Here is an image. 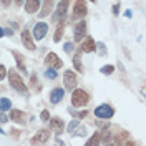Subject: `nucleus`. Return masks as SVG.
Segmentation results:
<instances>
[{
	"label": "nucleus",
	"mask_w": 146,
	"mask_h": 146,
	"mask_svg": "<svg viewBox=\"0 0 146 146\" xmlns=\"http://www.w3.org/2000/svg\"><path fill=\"white\" fill-rule=\"evenodd\" d=\"M91 2H96V0H91Z\"/></svg>",
	"instance_id": "nucleus-39"
},
{
	"label": "nucleus",
	"mask_w": 146,
	"mask_h": 146,
	"mask_svg": "<svg viewBox=\"0 0 146 146\" xmlns=\"http://www.w3.org/2000/svg\"><path fill=\"white\" fill-rule=\"evenodd\" d=\"M70 113L75 115L76 118H85V116H86V111H75V110H70Z\"/></svg>",
	"instance_id": "nucleus-26"
},
{
	"label": "nucleus",
	"mask_w": 146,
	"mask_h": 146,
	"mask_svg": "<svg viewBox=\"0 0 146 146\" xmlns=\"http://www.w3.org/2000/svg\"><path fill=\"white\" fill-rule=\"evenodd\" d=\"M80 55H82V50L75 55V58H73V65H75V68H76L78 72H83V65H82V60H80Z\"/></svg>",
	"instance_id": "nucleus-21"
},
{
	"label": "nucleus",
	"mask_w": 146,
	"mask_h": 146,
	"mask_svg": "<svg viewBox=\"0 0 146 146\" xmlns=\"http://www.w3.org/2000/svg\"><path fill=\"white\" fill-rule=\"evenodd\" d=\"M5 76H7V68L3 65H0V80H3Z\"/></svg>",
	"instance_id": "nucleus-28"
},
{
	"label": "nucleus",
	"mask_w": 146,
	"mask_h": 146,
	"mask_svg": "<svg viewBox=\"0 0 146 146\" xmlns=\"http://www.w3.org/2000/svg\"><path fill=\"white\" fill-rule=\"evenodd\" d=\"M3 35H5V30H3V28L0 27V36H3Z\"/></svg>",
	"instance_id": "nucleus-37"
},
{
	"label": "nucleus",
	"mask_w": 146,
	"mask_h": 146,
	"mask_svg": "<svg viewBox=\"0 0 146 146\" xmlns=\"http://www.w3.org/2000/svg\"><path fill=\"white\" fill-rule=\"evenodd\" d=\"M10 119H13L15 123H20V125H25L27 123V113H23L20 110H12L10 111Z\"/></svg>",
	"instance_id": "nucleus-10"
},
{
	"label": "nucleus",
	"mask_w": 146,
	"mask_h": 146,
	"mask_svg": "<svg viewBox=\"0 0 146 146\" xmlns=\"http://www.w3.org/2000/svg\"><path fill=\"white\" fill-rule=\"evenodd\" d=\"M90 100V96H88V93L85 90H75L72 95V103L73 106H85L86 103Z\"/></svg>",
	"instance_id": "nucleus-2"
},
{
	"label": "nucleus",
	"mask_w": 146,
	"mask_h": 146,
	"mask_svg": "<svg viewBox=\"0 0 146 146\" xmlns=\"http://www.w3.org/2000/svg\"><path fill=\"white\" fill-rule=\"evenodd\" d=\"M50 128H52V131H55V135H60L62 131H63V119L58 118V116H55V118L50 119Z\"/></svg>",
	"instance_id": "nucleus-12"
},
{
	"label": "nucleus",
	"mask_w": 146,
	"mask_h": 146,
	"mask_svg": "<svg viewBox=\"0 0 146 146\" xmlns=\"http://www.w3.org/2000/svg\"><path fill=\"white\" fill-rule=\"evenodd\" d=\"M50 138V131L48 129H40L35 136L32 138V145H42V143H46Z\"/></svg>",
	"instance_id": "nucleus-8"
},
{
	"label": "nucleus",
	"mask_w": 146,
	"mask_h": 146,
	"mask_svg": "<svg viewBox=\"0 0 146 146\" xmlns=\"http://www.w3.org/2000/svg\"><path fill=\"white\" fill-rule=\"evenodd\" d=\"M22 42H23V46H25V48H28L30 52H33V50H35L33 38H32V35L28 33V30H23V32H22Z\"/></svg>",
	"instance_id": "nucleus-13"
},
{
	"label": "nucleus",
	"mask_w": 146,
	"mask_h": 146,
	"mask_svg": "<svg viewBox=\"0 0 146 146\" xmlns=\"http://www.w3.org/2000/svg\"><path fill=\"white\" fill-rule=\"evenodd\" d=\"M80 50L85 52V53H90V52H95L96 50V42L91 38V36H86L85 40L82 42V46H80Z\"/></svg>",
	"instance_id": "nucleus-9"
},
{
	"label": "nucleus",
	"mask_w": 146,
	"mask_h": 146,
	"mask_svg": "<svg viewBox=\"0 0 146 146\" xmlns=\"http://www.w3.org/2000/svg\"><path fill=\"white\" fill-rule=\"evenodd\" d=\"M85 33H86V23L82 20L80 23L75 25V40H76V42H82Z\"/></svg>",
	"instance_id": "nucleus-14"
},
{
	"label": "nucleus",
	"mask_w": 146,
	"mask_h": 146,
	"mask_svg": "<svg viewBox=\"0 0 146 146\" xmlns=\"http://www.w3.org/2000/svg\"><path fill=\"white\" fill-rule=\"evenodd\" d=\"M63 83H65V88L66 90H75L76 86V75L70 70H66L63 73Z\"/></svg>",
	"instance_id": "nucleus-5"
},
{
	"label": "nucleus",
	"mask_w": 146,
	"mask_h": 146,
	"mask_svg": "<svg viewBox=\"0 0 146 146\" xmlns=\"http://www.w3.org/2000/svg\"><path fill=\"white\" fill-rule=\"evenodd\" d=\"M0 2H2V5H3V7H9L10 3H12V0H0Z\"/></svg>",
	"instance_id": "nucleus-33"
},
{
	"label": "nucleus",
	"mask_w": 146,
	"mask_h": 146,
	"mask_svg": "<svg viewBox=\"0 0 146 146\" xmlns=\"http://www.w3.org/2000/svg\"><path fill=\"white\" fill-rule=\"evenodd\" d=\"M113 13H115V15H118V13H119V3L113 5Z\"/></svg>",
	"instance_id": "nucleus-31"
},
{
	"label": "nucleus",
	"mask_w": 146,
	"mask_h": 146,
	"mask_svg": "<svg viewBox=\"0 0 146 146\" xmlns=\"http://www.w3.org/2000/svg\"><path fill=\"white\" fill-rule=\"evenodd\" d=\"M45 66H48V68H62L63 66V62L55 53H48L45 58Z\"/></svg>",
	"instance_id": "nucleus-7"
},
{
	"label": "nucleus",
	"mask_w": 146,
	"mask_h": 146,
	"mask_svg": "<svg viewBox=\"0 0 146 146\" xmlns=\"http://www.w3.org/2000/svg\"><path fill=\"white\" fill-rule=\"evenodd\" d=\"M68 5H70V0H62V2L58 3V7L55 10V15H53V22L63 20L65 15H66V12H68Z\"/></svg>",
	"instance_id": "nucleus-4"
},
{
	"label": "nucleus",
	"mask_w": 146,
	"mask_h": 146,
	"mask_svg": "<svg viewBox=\"0 0 146 146\" xmlns=\"http://www.w3.org/2000/svg\"><path fill=\"white\" fill-rule=\"evenodd\" d=\"M113 72H115V66H113V65H105V66L101 68V73H103V75H111Z\"/></svg>",
	"instance_id": "nucleus-25"
},
{
	"label": "nucleus",
	"mask_w": 146,
	"mask_h": 146,
	"mask_svg": "<svg viewBox=\"0 0 146 146\" xmlns=\"http://www.w3.org/2000/svg\"><path fill=\"white\" fill-rule=\"evenodd\" d=\"M63 32H65V23H63V22H60V25L56 27V32H55V35H53V42H55V43L62 40V36H63Z\"/></svg>",
	"instance_id": "nucleus-19"
},
{
	"label": "nucleus",
	"mask_w": 146,
	"mask_h": 146,
	"mask_svg": "<svg viewBox=\"0 0 146 146\" xmlns=\"http://www.w3.org/2000/svg\"><path fill=\"white\" fill-rule=\"evenodd\" d=\"M46 32H48V25H46V23H43V22L36 23L35 28H33V35H35L36 40H42V38L46 35Z\"/></svg>",
	"instance_id": "nucleus-11"
},
{
	"label": "nucleus",
	"mask_w": 146,
	"mask_h": 146,
	"mask_svg": "<svg viewBox=\"0 0 146 146\" xmlns=\"http://www.w3.org/2000/svg\"><path fill=\"white\" fill-rule=\"evenodd\" d=\"M0 135H3V131H2V128H0Z\"/></svg>",
	"instance_id": "nucleus-38"
},
{
	"label": "nucleus",
	"mask_w": 146,
	"mask_h": 146,
	"mask_svg": "<svg viewBox=\"0 0 146 146\" xmlns=\"http://www.w3.org/2000/svg\"><path fill=\"white\" fill-rule=\"evenodd\" d=\"M75 136H85V128H80L78 131H76V135Z\"/></svg>",
	"instance_id": "nucleus-32"
},
{
	"label": "nucleus",
	"mask_w": 146,
	"mask_h": 146,
	"mask_svg": "<svg viewBox=\"0 0 146 146\" xmlns=\"http://www.w3.org/2000/svg\"><path fill=\"white\" fill-rule=\"evenodd\" d=\"M78 125H80V121H78V119H73L72 123L68 125V131H73V129H75V128L78 126Z\"/></svg>",
	"instance_id": "nucleus-27"
},
{
	"label": "nucleus",
	"mask_w": 146,
	"mask_h": 146,
	"mask_svg": "<svg viewBox=\"0 0 146 146\" xmlns=\"http://www.w3.org/2000/svg\"><path fill=\"white\" fill-rule=\"evenodd\" d=\"M9 80H10V86L12 88H15L17 91H22V93H25L27 91V85L23 83V80H22V76L18 75L15 70H10L9 73Z\"/></svg>",
	"instance_id": "nucleus-1"
},
{
	"label": "nucleus",
	"mask_w": 146,
	"mask_h": 146,
	"mask_svg": "<svg viewBox=\"0 0 146 146\" xmlns=\"http://www.w3.org/2000/svg\"><path fill=\"white\" fill-rule=\"evenodd\" d=\"M12 55H13V58L17 60V66H18V68H20L23 73H25V72H27V68H25V62H23V56H22V53L13 50V52H12Z\"/></svg>",
	"instance_id": "nucleus-18"
},
{
	"label": "nucleus",
	"mask_w": 146,
	"mask_h": 146,
	"mask_svg": "<svg viewBox=\"0 0 146 146\" xmlns=\"http://www.w3.org/2000/svg\"><path fill=\"white\" fill-rule=\"evenodd\" d=\"M53 9V0H43V5H42V10H40V18H45L50 15V12Z\"/></svg>",
	"instance_id": "nucleus-16"
},
{
	"label": "nucleus",
	"mask_w": 146,
	"mask_h": 146,
	"mask_svg": "<svg viewBox=\"0 0 146 146\" xmlns=\"http://www.w3.org/2000/svg\"><path fill=\"white\" fill-rule=\"evenodd\" d=\"M12 108V101L9 98H0V111H9Z\"/></svg>",
	"instance_id": "nucleus-20"
},
{
	"label": "nucleus",
	"mask_w": 146,
	"mask_h": 146,
	"mask_svg": "<svg viewBox=\"0 0 146 146\" xmlns=\"http://www.w3.org/2000/svg\"><path fill=\"white\" fill-rule=\"evenodd\" d=\"M115 115V110L111 108L110 105H100L98 108H95V116H98V118L101 119H110L111 116Z\"/></svg>",
	"instance_id": "nucleus-3"
},
{
	"label": "nucleus",
	"mask_w": 146,
	"mask_h": 146,
	"mask_svg": "<svg viewBox=\"0 0 146 146\" xmlns=\"http://www.w3.org/2000/svg\"><path fill=\"white\" fill-rule=\"evenodd\" d=\"M63 50L66 52V53H70V52L73 50V45H72V43H65V45H63Z\"/></svg>",
	"instance_id": "nucleus-30"
},
{
	"label": "nucleus",
	"mask_w": 146,
	"mask_h": 146,
	"mask_svg": "<svg viewBox=\"0 0 146 146\" xmlns=\"http://www.w3.org/2000/svg\"><path fill=\"white\" fill-rule=\"evenodd\" d=\"M42 119H43V121H48V119H50V113H48L46 110L42 111Z\"/></svg>",
	"instance_id": "nucleus-29"
},
{
	"label": "nucleus",
	"mask_w": 146,
	"mask_h": 146,
	"mask_svg": "<svg viewBox=\"0 0 146 146\" xmlns=\"http://www.w3.org/2000/svg\"><path fill=\"white\" fill-rule=\"evenodd\" d=\"M63 95H65L63 88H55V90H52V93H50V101H52L53 105H56V103H60V101L63 100Z\"/></svg>",
	"instance_id": "nucleus-15"
},
{
	"label": "nucleus",
	"mask_w": 146,
	"mask_h": 146,
	"mask_svg": "<svg viewBox=\"0 0 146 146\" xmlns=\"http://www.w3.org/2000/svg\"><path fill=\"white\" fill-rule=\"evenodd\" d=\"M45 76L50 78V80H55V78H56V68H48L45 72Z\"/></svg>",
	"instance_id": "nucleus-24"
},
{
	"label": "nucleus",
	"mask_w": 146,
	"mask_h": 146,
	"mask_svg": "<svg viewBox=\"0 0 146 146\" xmlns=\"http://www.w3.org/2000/svg\"><path fill=\"white\" fill-rule=\"evenodd\" d=\"M86 2L85 0H76L75 2V9H73V17L75 18H82L86 15Z\"/></svg>",
	"instance_id": "nucleus-6"
},
{
	"label": "nucleus",
	"mask_w": 146,
	"mask_h": 146,
	"mask_svg": "<svg viewBox=\"0 0 146 146\" xmlns=\"http://www.w3.org/2000/svg\"><path fill=\"white\" fill-rule=\"evenodd\" d=\"M10 133H12V135H13V136H15V138H18V136H20V131H17L15 128H13V129H12Z\"/></svg>",
	"instance_id": "nucleus-34"
},
{
	"label": "nucleus",
	"mask_w": 146,
	"mask_h": 146,
	"mask_svg": "<svg viewBox=\"0 0 146 146\" xmlns=\"http://www.w3.org/2000/svg\"><path fill=\"white\" fill-rule=\"evenodd\" d=\"M40 9V0H25V12L27 13H35Z\"/></svg>",
	"instance_id": "nucleus-17"
},
{
	"label": "nucleus",
	"mask_w": 146,
	"mask_h": 146,
	"mask_svg": "<svg viewBox=\"0 0 146 146\" xmlns=\"http://www.w3.org/2000/svg\"><path fill=\"white\" fill-rule=\"evenodd\" d=\"M23 2H25V0H15V5H22Z\"/></svg>",
	"instance_id": "nucleus-36"
},
{
	"label": "nucleus",
	"mask_w": 146,
	"mask_h": 146,
	"mask_svg": "<svg viewBox=\"0 0 146 146\" xmlns=\"http://www.w3.org/2000/svg\"><path fill=\"white\" fill-rule=\"evenodd\" d=\"M126 138H128V133H126V131H123V133H118V135H116V139H115V145H123Z\"/></svg>",
	"instance_id": "nucleus-22"
},
{
	"label": "nucleus",
	"mask_w": 146,
	"mask_h": 146,
	"mask_svg": "<svg viewBox=\"0 0 146 146\" xmlns=\"http://www.w3.org/2000/svg\"><path fill=\"white\" fill-rule=\"evenodd\" d=\"M100 143V133H95V136H91L88 141H86V146H93Z\"/></svg>",
	"instance_id": "nucleus-23"
},
{
	"label": "nucleus",
	"mask_w": 146,
	"mask_h": 146,
	"mask_svg": "<svg viewBox=\"0 0 146 146\" xmlns=\"http://www.w3.org/2000/svg\"><path fill=\"white\" fill-rule=\"evenodd\" d=\"M0 121H2V123H5V121H7V118H5V116H3L2 113H0Z\"/></svg>",
	"instance_id": "nucleus-35"
}]
</instances>
